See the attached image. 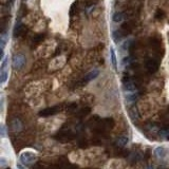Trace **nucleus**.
<instances>
[{
  "label": "nucleus",
  "mask_w": 169,
  "mask_h": 169,
  "mask_svg": "<svg viewBox=\"0 0 169 169\" xmlns=\"http://www.w3.org/2000/svg\"><path fill=\"white\" fill-rule=\"evenodd\" d=\"M132 30H133L132 22H131V21L125 22L120 29L115 30L113 33H112V39H113V41L115 44H119V42L122 41L123 38H125L126 36H128V35L132 32Z\"/></svg>",
  "instance_id": "f257e3e1"
},
{
  "label": "nucleus",
  "mask_w": 169,
  "mask_h": 169,
  "mask_svg": "<svg viewBox=\"0 0 169 169\" xmlns=\"http://www.w3.org/2000/svg\"><path fill=\"white\" fill-rule=\"evenodd\" d=\"M26 63V58L22 53H16L12 58V67L14 70H21Z\"/></svg>",
  "instance_id": "f03ea898"
},
{
  "label": "nucleus",
  "mask_w": 169,
  "mask_h": 169,
  "mask_svg": "<svg viewBox=\"0 0 169 169\" xmlns=\"http://www.w3.org/2000/svg\"><path fill=\"white\" fill-rule=\"evenodd\" d=\"M9 77V58H4L0 67V82L4 84Z\"/></svg>",
  "instance_id": "7ed1b4c3"
},
{
  "label": "nucleus",
  "mask_w": 169,
  "mask_h": 169,
  "mask_svg": "<svg viewBox=\"0 0 169 169\" xmlns=\"http://www.w3.org/2000/svg\"><path fill=\"white\" fill-rule=\"evenodd\" d=\"M63 109L61 106H53V107H49V108H45L44 110L39 112L38 115L40 117H48V116H52V115H55L56 113L60 111Z\"/></svg>",
  "instance_id": "20e7f679"
},
{
  "label": "nucleus",
  "mask_w": 169,
  "mask_h": 169,
  "mask_svg": "<svg viewBox=\"0 0 169 169\" xmlns=\"http://www.w3.org/2000/svg\"><path fill=\"white\" fill-rule=\"evenodd\" d=\"M36 159H37L36 154L33 153V152H30V151H26V152H23V153H21V155H20L21 163L25 165L33 164L35 161H36Z\"/></svg>",
  "instance_id": "39448f33"
},
{
  "label": "nucleus",
  "mask_w": 169,
  "mask_h": 169,
  "mask_svg": "<svg viewBox=\"0 0 169 169\" xmlns=\"http://www.w3.org/2000/svg\"><path fill=\"white\" fill-rule=\"evenodd\" d=\"M159 67H160V63L157 59L150 58V59L146 61V69L148 70L149 73H155L159 70Z\"/></svg>",
  "instance_id": "423d86ee"
},
{
  "label": "nucleus",
  "mask_w": 169,
  "mask_h": 169,
  "mask_svg": "<svg viewBox=\"0 0 169 169\" xmlns=\"http://www.w3.org/2000/svg\"><path fill=\"white\" fill-rule=\"evenodd\" d=\"M57 139H59L60 142H70L71 139L74 138V134L71 131H61L55 136Z\"/></svg>",
  "instance_id": "0eeeda50"
},
{
  "label": "nucleus",
  "mask_w": 169,
  "mask_h": 169,
  "mask_svg": "<svg viewBox=\"0 0 169 169\" xmlns=\"http://www.w3.org/2000/svg\"><path fill=\"white\" fill-rule=\"evenodd\" d=\"M26 31V29L25 25H23V23H21V22H18V23H16V26L14 28V31H13V36H14L15 38L20 37L21 35L25 34Z\"/></svg>",
  "instance_id": "6e6552de"
},
{
  "label": "nucleus",
  "mask_w": 169,
  "mask_h": 169,
  "mask_svg": "<svg viewBox=\"0 0 169 169\" xmlns=\"http://www.w3.org/2000/svg\"><path fill=\"white\" fill-rule=\"evenodd\" d=\"M98 75H100V71H98V70H96V69L92 70V71H90L89 73H87L85 75V77L82 78V84H87V82H91V80L95 79Z\"/></svg>",
  "instance_id": "1a4fd4ad"
},
{
  "label": "nucleus",
  "mask_w": 169,
  "mask_h": 169,
  "mask_svg": "<svg viewBox=\"0 0 169 169\" xmlns=\"http://www.w3.org/2000/svg\"><path fill=\"white\" fill-rule=\"evenodd\" d=\"M7 39H9V33H7V30H3L1 32V35H0V48H1V51H4Z\"/></svg>",
  "instance_id": "9d476101"
},
{
  "label": "nucleus",
  "mask_w": 169,
  "mask_h": 169,
  "mask_svg": "<svg viewBox=\"0 0 169 169\" xmlns=\"http://www.w3.org/2000/svg\"><path fill=\"white\" fill-rule=\"evenodd\" d=\"M124 90L127 91V92H135L136 90V86L133 82L131 80H127V82H124Z\"/></svg>",
  "instance_id": "9b49d317"
},
{
  "label": "nucleus",
  "mask_w": 169,
  "mask_h": 169,
  "mask_svg": "<svg viewBox=\"0 0 169 169\" xmlns=\"http://www.w3.org/2000/svg\"><path fill=\"white\" fill-rule=\"evenodd\" d=\"M110 57H111L112 66H113L114 70L116 71L117 70V59H116V54H115V51H114L113 47H111V49H110Z\"/></svg>",
  "instance_id": "f8f14e48"
},
{
  "label": "nucleus",
  "mask_w": 169,
  "mask_h": 169,
  "mask_svg": "<svg viewBox=\"0 0 169 169\" xmlns=\"http://www.w3.org/2000/svg\"><path fill=\"white\" fill-rule=\"evenodd\" d=\"M154 155L157 157V159H164L166 155V149L164 147H157L154 150Z\"/></svg>",
  "instance_id": "ddd939ff"
},
{
  "label": "nucleus",
  "mask_w": 169,
  "mask_h": 169,
  "mask_svg": "<svg viewBox=\"0 0 169 169\" xmlns=\"http://www.w3.org/2000/svg\"><path fill=\"white\" fill-rule=\"evenodd\" d=\"M128 142H129V138H128L127 136L123 135V136H120V138H116L115 144H116V146H119V147H124L128 144Z\"/></svg>",
  "instance_id": "4468645a"
},
{
  "label": "nucleus",
  "mask_w": 169,
  "mask_h": 169,
  "mask_svg": "<svg viewBox=\"0 0 169 169\" xmlns=\"http://www.w3.org/2000/svg\"><path fill=\"white\" fill-rule=\"evenodd\" d=\"M125 16L126 14L123 12H115L113 15H112V20L114 22H120L123 19H125Z\"/></svg>",
  "instance_id": "2eb2a0df"
},
{
  "label": "nucleus",
  "mask_w": 169,
  "mask_h": 169,
  "mask_svg": "<svg viewBox=\"0 0 169 169\" xmlns=\"http://www.w3.org/2000/svg\"><path fill=\"white\" fill-rule=\"evenodd\" d=\"M138 94L135 92H131L130 94H128L126 96V101H128V103H134V101L138 100Z\"/></svg>",
  "instance_id": "dca6fc26"
},
{
  "label": "nucleus",
  "mask_w": 169,
  "mask_h": 169,
  "mask_svg": "<svg viewBox=\"0 0 169 169\" xmlns=\"http://www.w3.org/2000/svg\"><path fill=\"white\" fill-rule=\"evenodd\" d=\"M12 127H13V129H14L15 131H19L21 129V127H22V125H21V123H20L19 120L15 119L12 122Z\"/></svg>",
  "instance_id": "f3484780"
},
{
  "label": "nucleus",
  "mask_w": 169,
  "mask_h": 169,
  "mask_svg": "<svg viewBox=\"0 0 169 169\" xmlns=\"http://www.w3.org/2000/svg\"><path fill=\"white\" fill-rule=\"evenodd\" d=\"M129 114H130L131 119H132L133 120H135V119H138V110H136L135 107H133V108H131V109L129 110Z\"/></svg>",
  "instance_id": "a211bd4d"
},
{
  "label": "nucleus",
  "mask_w": 169,
  "mask_h": 169,
  "mask_svg": "<svg viewBox=\"0 0 169 169\" xmlns=\"http://www.w3.org/2000/svg\"><path fill=\"white\" fill-rule=\"evenodd\" d=\"M45 38V36L42 34H39V35H36V36L33 38V44H39L40 41H42Z\"/></svg>",
  "instance_id": "6ab92c4d"
},
{
  "label": "nucleus",
  "mask_w": 169,
  "mask_h": 169,
  "mask_svg": "<svg viewBox=\"0 0 169 169\" xmlns=\"http://www.w3.org/2000/svg\"><path fill=\"white\" fill-rule=\"evenodd\" d=\"M132 63V58L131 56H127L123 59V66H130Z\"/></svg>",
  "instance_id": "aec40b11"
},
{
  "label": "nucleus",
  "mask_w": 169,
  "mask_h": 169,
  "mask_svg": "<svg viewBox=\"0 0 169 169\" xmlns=\"http://www.w3.org/2000/svg\"><path fill=\"white\" fill-rule=\"evenodd\" d=\"M0 129H1V132H0V136H1V138H5V127L3 124L0 125Z\"/></svg>",
  "instance_id": "412c9836"
},
{
  "label": "nucleus",
  "mask_w": 169,
  "mask_h": 169,
  "mask_svg": "<svg viewBox=\"0 0 169 169\" xmlns=\"http://www.w3.org/2000/svg\"><path fill=\"white\" fill-rule=\"evenodd\" d=\"M17 168L18 169H26V167H23V166L21 165V164H17Z\"/></svg>",
  "instance_id": "4be33fe9"
},
{
  "label": "nucleus",
  "mask_w": 169,
  "mask_h": 169,
  "mask_svg": "<svg viewBox=\"0 0 169 169\" xmlns=\"http://www.w3.org/2000/svg\"><path fill=\"white\" fill-rule=\"evenodd\" d=\"M9 1H10V3H14L15 0H9Z\"/></svg>",
  "instance_id": "5701e85b"
},
{
  "label": "nucleus",
  "mask_w": 169,
  "mask_h": 169,
  "mask_svg": "<svg viewBox=\"0 0 169 169\" xmlns=\"http://www.w3.org/2000/svg\"><path fill=\"white\" fill-rule=\"evenodd\" d=\"M22 1H23V2H25V1H26V0H22Z\"/></svg>",
  "instance_id": "b1692460"
}]
</instances>
